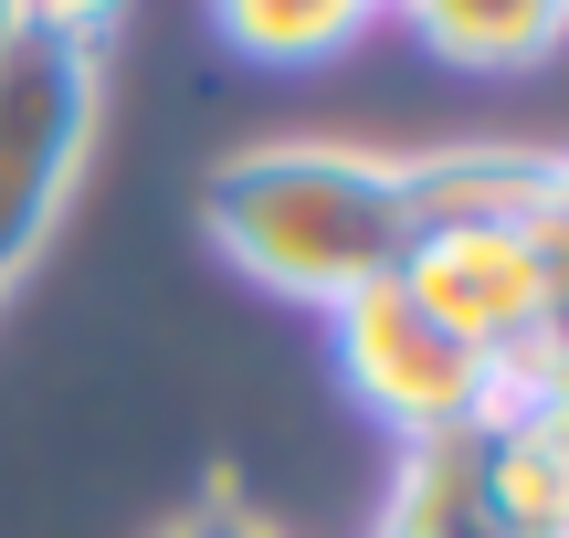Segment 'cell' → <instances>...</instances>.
I'll use <instances>...</instances> for the list:
<instances>
[{"label":"cell","instance_id":"obj_1","mask_svg":"<svg viewBox=\"0 0 569 538\" xmlns=\"http://www.w3.org/2000/svg\"><path fill=\"white\" fill-rule=\"evenodd\" d=\"M201 232L232 275L296 296V307H348L359 286H390L401 253L422 243L411 169L380 148H327V138H274V148L211 159Z\"/></svg>","mask_w":569,"mask_h":538},{"label":"cell","instance_id":"obj_2","mask_svg":"<svg viewBox=\"0 0 569 538\" xmlns=\"http://www.w3.org/2000/svg\"><path fill=\"white\" fill-rule=\"evenodd\" d=\"M327 328H338V380H348V401L380 412L401 444H465L475 422L507 401V380H496L486 359L443 328V317L411 307L401 275H390V286H359L348 307H327Z\"/></svg>","mask_w":569,"mask_h":538},{"label":"cell","instance_id":"obj_3","mask_svg":"<svg viewBox=\"0 0 569 538\" xmlns=\"http://www.w3.org/2000/svg\"><path fill=\"white\" fill-rule=\"evenodd\" d=\"M401 286L507 391H528L559 359V338H549V222H443L401 253Z\"/></svg>","mask_w":569,"mask_h":538},{"label":"cell","instance_id":"obj_4","mask_svg":"<svg viewBox=\"0 0 569 538\" xmlns=\"http://www.w3.org/2000/svg\"><path fill=\"white\" fill-rule=\"evenodd\" d=\"M96 106H106L96 53H74L53 32L0 42V265L11 275L42 253L63 190H74L84 148H96Z\"/></svg>","mask_w":569,"mask_h":538},{"label":"cell","instance_id":"obj_5","mask_svg":"<svg viewBox=\"0 0 569 538\" xmlns=\"http://www.w3.org/2000/svg\"><path fill=\"white\" fill-rule=\"evenodd\" d=\"M465 486L496 538H569V444L528 401H496L465 434Z\"/></svg>","mask_w":569,"mask_h":538},{"label":"cell","instance_id":"obj_6","mask_svg":"<svg viewBox=\"0 0 569 538\" xmlns=\"http://www.w3.org/2000/svg\"><path fill=\"white\" fill-rule=\"evenodd\" d=\"M411 169V222H549L559 211V159L528 148H443V159H401Z\"/></svg>","mask_w":569,"mask_h":538},{"label":"cell","instance_id":"obj_7","mask_svg":"<svg viewBox=\"0 0 569 538\" xmlns=\"http://www.w3.org/2000/svg\"><path fill=\"white\" fill-rule=\"evenodd\" d=\"M422 32V53L465 63V74H528L569 42V0H390Z\"/></svg>","mask_w":569,"mask_h":538},{"label":"cell","instance_id":"obj_8","mask_svg":"<svg viewBox=\"0 0 569 538\" xmlns=\"http://www.w3.org/2000/svg\"><path fill=\"white\" fill-rule=\"evenodd\" d=\"M369 11H390V0H211L222 42L253 63H327L338 42H359Z\"/></svg>","mask_w":569,"mask_h":538},{"label":"cell","instance_id":"obj_9","mask_svg":"<svg viewBox=\"0 0 569 538\" xmlns=\"http://www.w3.org/2000/svg\"><path fill=\"white\" fill-rule=\"evenodd\" d=\"M380 538H496L486 507L465 486V444H411L401 455V486L380 507Z\"/></svg>","mask_w":569,"mask_h":538},{"label":"cell","instance_id":"obj_10","mask_svg":"<svg viewBox=\"0 0 569 538\" xmlns=\"http://www.w3.org/2000/svg\"><path fill=\"white\" fill-rule=\"evenodd\" d=\"M11 11H21V32H53V42H74V53H96L127 0H11Z\"/></svg>","mask_w":569,"mask_h":538},{"label":"cell","instance_id":"obj_11","mask_svg":"<svg viewBox=\"0 0 569 538\" xmlns=\"http://www.w3.org/2000/svg\"><path fill=\"white\" fill-rule=\"evenodd\" d=\"M159 538H274V528L253 518L243 497H201V507H190V518H169Z\"/></svg>","mask_w":569,"mask_h":538},{"label":"cell","instance_id":"obj_12","mask_svg":"<svg viewBox=\"0 0 569 538\" xmlns=\"http://www.w3.org/2000/svg\"><path fill=\"white\" fill-rule=\"evenodd\" d=\"M507 401H528V412H538V422H549V434L569 444V349H559V359H549V370H538V380H528V391H507Z\"/></svg>","mask_w":569,"mask_h":538},{"label":"cell","instance_id":"obj_13","mask_svg":"<svg viewBox=\"0 0 569 538\" xmlns=\"http://www.w3.org/2000/svg\"><path fill=\"white\" fill-rule=\"evenodd\" d=\"M11 32H21V11H11V0H0V42H11Z\"/></svg>","mask_w":569,"mask_h":538},{"label":"cell","instance_id":"obj_14","mask_svg":"<svg viewBox=\"0 0 569 538\" xmlns=\"http://www.w3.org/2000/svg\"><path fill=\"white\" fill-rule=\"evenodd\" d=\"M559 222H569V159H559Z\"/></svg>","mask_w":569,"mask_h":538},{"label":"cell","instance_id":"obj_15","mask_svg":"<svg viewBox=\"0 0 569 538\" xmlns=\"http://www.w3.org/2000/svg\"><path fill=\"white\" fill-rule=\"evenodd\" d=\"M0 286H11V265H0Z\"/></svg>","mask_w":569,"mask_h":538}]
</instances>
